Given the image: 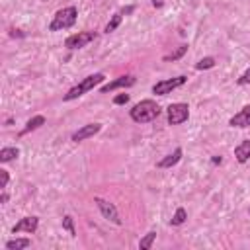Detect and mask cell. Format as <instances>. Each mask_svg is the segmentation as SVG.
I'll return each mask as SVG.
<instances>
[{
    "instance_id": "cell-1",
    "label": "cell",
    "mask_w": 250,
    "mask_h": 250,
    "mask_svg": "<svg viewBox=\"0 0 250 250\" xmlns=\"http://www.w3.org/2000/svg\"><path fill=\"white\" fill-rule=\"evenodd\" d=\"M129 115L135 123H148L160 115V105L154 100H143L131 107Z\"/></svg>"
},
{
    "instance_id": "cell-2",
    "label": "cell",
    "mask_w": 250,
    "mask_h": 250,
    "mask_svg": "<svg viewBox=\"0 0 250 250\" xmlns=\"http://www.w3.org/2000/svg\"><path fill=\"white\" fill-rule=\"evenodd\" d=\"M105 80V76L102 74V72H96V74H90V76H86L82 82H78L76 86H72L64 96H62V100L64 102H70V100H76V98H80V96H84L86 92H90V90H94L98 84H102Z\"/></svg>"
},
{
    "instance_id": "cell-3",
    "label": "cell",
    "mask_w": 250,
    "mask_h": 250,
    "mask_svg": "<svg viewBox=\"0 0 250 250\" xmlns=\"http://www.w3.org/2000/svg\"><path fill=\"white\" fill-rule=\"evenodd\" d=\"M76 18H78V10H76V6L61 8V10L53 16V20H51V23H49V31L68 29V27H72V25H74Z\"/></svg>"
},
{
    "instance_id": "cell-4",
    "label": "cell",
    "mask_w": 250,
    "mask_h": 250,
    "mask_svg": "<svg viewBox=\"0 0 250 250\" xmlns=\"http://www.w3.org/2000/svg\"><path fill=\"white\" fill-rule=\"evenodd\" d=\"M166 113H168V123L170 125H180V123L188 121V117H189V105L188 104H182V102L170 104L168 109H166Z\"/></svg>"
},
{
    "instance_id": "cell-5",
    "label": "cell",
    "mask_w": 250,
    "mask_h": 250,
    "mask_svg": "<svg viewBox=\"0 0 250 250\" xmlns=\"http://www.w3.org/2000/svg\"><path fill=\"white\" fill-rule=\"evenodd\" d=\"M186 80H188V76H184V74H180V76H176V78L160 80V82H156V84L152 86V94H156V96H166V94H170L172 90L184 86Z\"/></svg>"
},
{
    "instance_id": "cell-6",
    "label": "cell",
    "mask_w": 250,
    "mask_h": 250,
    "mask_svg": "<svg viewBox=\"0 0 250 250\" xmlns=\"http://www.w3.org/2000/svg\"><path fill=\"white\" fill-rule=\"evenodd\" d=\"M94 39H96V31H78V33H72V35L66 37L64 47L70 49V51L82 49V47H86V45H88L90 41H94Z\"/></svg>"
},
{
    "instance_id": "cell-7",
    "label": "cell",
    "mask_w": 250,
    "mask_h": 250,
    "mask_svg": "<svg viewBox=\"0 0 250 250\" xmlns=\"http://www.w3.org/2000/svg\"><path fill=\"white\" fill-rule=\"evenodd\" d=\"M94 203L98 205V209H100V213L104 215V219H107V221H111V223H115V225H121L119 211H117V207H115L111 201H107V199H104V197H94Z\"/></svg>"
},
{
    "instance_id": "cell-8",
    "label": "cell",
    "mask_w": 250,
    "mask_h": 250,
    "mask_svg": "<svg viewBox=\"0 0 250 250\" xmlns=\"http://www.w3.org/2000/svg\"><path fill=\"white\" fill-rule=\"evenodd\" d=\"M100 131H102V123H88V125H84V127H80L78 131H74V133H72V141H74V143L86 141V139H90V137L98 135Z\"/></svg>"
},
{
    "instance_id": "cell-9",
    "label": "cell",
    "mask_w": 250,
    "mask_h": 250,
    "mask_svg": "<svg viewBox=\"0 0 250 250\" xmlns=\"http://www.w3.org/2000/svg\"><path fill=\"white\" fill-rule=\"evenodd\" d=\"M133 84H135V76H133V74H125V76L115 78V80L109 82V84H104V86L100 88V92H102V94H107V92H113V90H117V88H129V86H133Z\"/></svg>"
},
{
    "instance_id": "cell-10",
    "label": "cell",
    "mask_w": 250,
    "mask_h": 250,
    "mask_svg": "<svg viewBox=\"0 0 250 250\" xmlns=\"http://www.w3.org/2000/svg\"><path fill=\"white\" fill-rule=\"evenodd\" d=\"M37 227H39V219L37 217H23V219H20V223H16L14 225V229H12V232L16 234V232H35L37 230Z\"/></svg>"
},
{
    "instance_id": "cell-11",
    "label": "cell",
    "mask_w": 250,
    "mask_h": 250,
    "mask_svg": "<svg viewBox=\"0 0 250 250\" xmlns=\"http://www.w3.org/2000/svg\"><path fill=\"white\" fill-rule=\"evenodd\" d=\"M229 125L230 127H250V104L244 105L238 113H234L229 119Z\"/></svg>"
},
{
    "instance_id": "cell-12",
    "label": "cell",
    "mask_w": 250,
    "mask_h": 250,
    "mask_svg": "<svg viewBox=\"0 0 250 250\" xmlns=\"http://www.w3.org/2000/svg\"><path fill=\"white\" fill-rule=\"evenodd\" d=\"M182 154H184V150L178 146V148H174V152H170L168 156H164L156 166H158V168H170V166H174V164H178V162H180Z\"/></svg>"
},
{
    "instance_id": "cell-13",
    "label": "cell",
    "mask_w": 250,
    "mask_h": 250,
    "mask_svg": "<svg viewBox=\"0 0 250 250\" xmlns=\"http://www.w3.org/2000/svg\"><path fill=\"white\" fill-rule=\"evenodd\" d=\"M234 156L240 164L248 162L250 160V141H242L240 145H236L234 146Z\"/></svg>"
},
{
    "instance_id": "cell-14",
    "label": "cell",
    "mask_w": 250,
    "mask_h": 250,
    "mask_svg": "<svg viewBox=\"0 0 250 250\" xmlns=\"http://www.w3.org/2000/svg\"><path fill=\"white\" fill-rule=\"evenodd\" d=\"M43 123H45V117H43V115H35V117H31V119L25 123V127L21 129V133H20V135H27V133H31V131L39 129Z\"/></svg>"
},
{
    "instance_id": "cell-15",
    "label": "cell",
    "mask_w": 250,
    "mask_h": 250,
    "mask_svg": "<svg viewBox=\"0 0 250 250\" xmlns=\"http://www.w3.org/2000/svg\"><path fill=\"white\" fill-rule=\"evenodd\" d=\"M18 156H20V148L18 146H4L0 150V162H10V160H14Z\"/></svg>"
},
{
    "instance_id": "cell-16",
    "label": "cell",
    "mask_w": 250,
    "mask_h": 250,
    "mask_svg": "<svg viewBox=\"0 0 250 250\" xmlns=\"http://www.w3.org/2000/svg\"><path fill=\"white\" fill-rule=\"evenodd\" d=\"M27 246H31L29 238H12V240L6 242L8 250H21V248H27Z\"/></svg>"
},
{
    "instance_id": "cell-17",
    "label": "cell",
    "mask_w": 250,
    "mask_h": 250,
    "mask_svg": "<svg viewBox=\"0 0 250 250\" xmlns=\"http://www.w3.org/2000/svg\"><path fill=\"white\" fill-rule=\"evenodd\" d=\"M121 20H123V14H121V12L113 14V16H111V20H109V21L105 23V33H111V31H115V29L119 27Z\"/></svg>"
},
{
    "instance_id": "cell-18",
    "label": "cell",
    "mask_w": 250,
    "mask_h": 250,
    "mask_svg": "<svg viewBox=\"0 0 250 250\" xmlns=\"http://www.w3.org/2000/svg\"><path fill=\"white\" fill-rule=\"evenodd\" d=\"M186 53H188V45H180L176 51H172L170 55H166L164 61H166V62H170V61H178V59H182Z\"/></svg>"
},
{
    "instance_id": "cell-19",
    "label": "cell",
    "mask_w": 250,
    "mask_h": 250,
    "mask_svg": "<svg viewBox=\"0 0 250 250\" xmlns=\"http://www.w3.org/2000/svg\"><path fill=\"white\" fill-rule=\"evenodd\" d=\"M186 219H188V213H186V209H184V207H178L170 223H172L174 227H178V225H184V223H186Z\"/></svg>"
},
{
    "instance_id": "cell-20",
    "label": "cell",
    "mask_w": 250,
    "mask_h": 250,
    "mask_svg": "<svg viewBox=\"0 0 250 250\" xmlns=\"http://www.w3.org/2000/svg\"><path fill=\"white\" fill-rule=\"evenodd\" d=\"M154 238H156V232L154 230H150V232H146L143 238H141V242H139V248L141 250H148L150 246H152V242H154Z\"/></svg>"
},
{
    "instance_id": "cell-21",
    "label": "cell",
    "mask_w": 250,
    "mask_h": 250,
    "mask_svg": "<svg viewBox=\"0 0 250 250\" xmlns=\"http://www.w3.org/2000/svg\"><path fill=\"white\" fill-rule=\"evenodd\" d=\"M62 229H66L70 236H76V229H74V219H72L70 215H64V217H62Z\"/></svg>"
},
{
    "instance_id": "cell-22",
    "label": "cell",
    "mask_w": 250,
    "mask_h": 250,
    "mask_svg": "<svg viewBox=\"0 0 250 250\" xmlns=\"http://www.w3.org/2000/svg\"><path fill=\"white\" fill-rule=\"evenodd\" d=\"M213 66H215V59H213V57H203V59L195 64L197 70H207V68H213Z\"/></svg>"
},
{
    "instance_id": "cell-23",
    "label": "cell",
    "mask_w": 250,
    "mask_h": 250,
    "mask_svg": "<svg viewBox=\"0 0 250 250\" xmlns=\"http://www.w3.org/2000/svg\"><path fill=\"white\" fill-rule=\"evenodd\" d=\"M127 102H129V94H125V92H123V94H117V96L113 98V104H115V105H123V104H127Z\"/></svg>"
},
{
    "instance_id": "cell-24",
    "label": "cell",
    "mask_w": 250,
    "mask_h": 250,
    "mask_svg": "<svg viewBox=\"0 0 250 250\" xmlns=\"http://www.w3.org/2000/svg\"><path fill=\"white\" fill-rule=\"evenodd\" d=\"M8 182H10V174H8V170H0V189H4V188L8 186Z\"/></svg>"
},
{
    "instance_id": "cell-25",
    "label": "cell",
    "mask_w": 250,
    "mask_h": 250,
    "mask_svg": "<svg viewBox=\"0 0 250 250\" xmlns=\"http://www.w3.org/2000/svg\"><path fill=\"white\" fill-rule=\"evenodd\" d=\"M236 82H238L240 86H248V84H250V68H248L246 72H242V74H240V78H238Z\"/></svg>"
},
{
    "instance_id": "cell-26",
    "label": "cell",
    "mask_w": 250,
    "mask_h": 250,
    "mask_svg": "<svg viewBox=\"0 0 250 250\" xmlns=\"http://www.w3.org/2000/svg\"><path fill=\"white\" fill-rule=\"evenodd\" d=\"M10 35H12V37H23L25 33H21L20 29H10Z\"/></svg>"
},
{
    "instance_id": "cell-27",
    "label": "cell",
    "mask_w": 250,
    "mask_h": 250,
    "mask_svg": "<svg viewBox=\"0 0 250 250\" xmlns=\"http://www.w3.org/2000/svg\"><path fill=\"white\" fill-rule=\"evenodd\" d=\"M6 201H8V193L2 189V195H0V203H6Z\"/></svg>"
},
{
    "instance_id": "cell-28",
    "label": "cell",
    "mask_w": 250,
    "mask_h": 250,
    "mask_svg": "<svg viewBox=\"0 0 250 250\" xmlns=\"http://www.w3.org/2000/svg\"><path fill=\"white\" fill-rule=\"evenodd\" d=\"M133 10H135L133 6H127V8H123V10H121V14H131Z\"/></svg>"
},
{
    "instance_id": "cell-29",
    "label": "cell",
    "mask_w": 250,
    "mask_h": 250,
    "mask_svg": "<svg viewBox=\"0 0 250 250\" xmlns=\"http://www.w3.org/2000/svg\"><path fill=\"white\" fill-rule=\"evenodd\" d=\"M213 164H221V156H213Z\"/></svg>"
},
{
    "instance_id": "cell-30",
    "label": "cell",
    "mask_w": 250,
    "mask_h": 250,
    "mask_svg": "<svg viewBox=\"0 0 250 250\" xmlns=\"http://www.w3.org/2000/svg\"><path fill=\"white\" fill-rule=\"evenodd\" d=\"M164 0H152V6H162Z\"/></svg>"
},
{
    "instance_id": "cell-31",
    "label": "cell",
    "mask_w": 250,
    "mask_h": 250,
    "mask_svg": "<svg viewBox=\"0 0 250 250\" xmlns=\"http://www.w3.org/2000/svg\"><path fill=\"white\" fill-rule=\"evenodd\" d=\"M248 213H250V207H248Z\"/></svg>"
}]
</instances>
